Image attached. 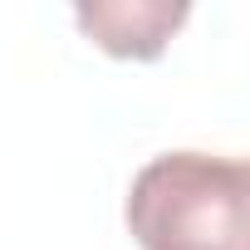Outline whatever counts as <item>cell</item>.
<instances>
[{"instance_id": "7a4b0ae2", "label": "cell", "mask_w": 250, "mask_h": 250, "mask_svg": "<svg viewBox=\"0 0 250 250\" xmlns=\"http://www.w3.org/2000/svg\"><path fill=\"white\" fill-rule=\"evenodd\" d=\"M187 5H172V0H83L74 5L79 30L108 49L113 59H157L167 49V40L187 25Z\"/></svg>"}, {"instance_id": "6da1fadb", "label": "cell", "mask_w": 250, "mask_h": 250, "mask_svg": "<svg viewBox=\"0 0 250 250\" xmlns=\"http://www.w3.org/2000/svg\"><path fill=\"white\" fill-rule=\"evenodd\" d=\"M250 172L240 157L167 152L128 191V230L143 250H245Z\"/></svg>"}]
</instances>
